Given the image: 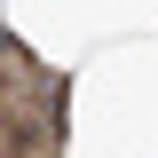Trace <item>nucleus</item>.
<instances>
[{
    "label": "nucleus",
    "instance_id": "obj_1",
    "mask_svg": "<svg viewBox=\"0 0 158 158\" xmlns=\"http://www.w3.org/2000/svg\"><path fill=\"white\" fill-rule=\"evenodd\" d=\"M63 71L32 63L24 40H0V158H63Z\"/></svg>",
    "mask_w": 158,
    "mask_h": 158
}]
</instances>
